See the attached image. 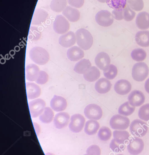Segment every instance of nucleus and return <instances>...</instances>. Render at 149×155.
<instances>
[{
  "label": "nucleus",
  "instance_id": "obj_1",
  "mask_svg": "<svg viewBox=\"0 0 149 155\" xmlns=\"http://www.w3.org/2000/svg\"><path fill=\"white\" fill-rule=\"evenodd\" d=\"M76 42L83 50H89L93 44V37L89 31L83 28L79 29L75 33Z\"/></svg>",
  "mask_w": 149,
  "mask_h": 155
},
{
  "label": "nucleus",
  "instance_id": "obj_2",
  "mask_svg": "<svg viewBox=\"0 0 149 155\" xmlns=\"http://www.w3.org/2000/svg\"><path fill=\"white\" fill-rule=\"evenodd\" d=\"M30 59L34 63L39 65L46 64L50 60V54L46 50L42 47H33L29 51Z\"/></svg>",
  "mask_w": 149,
  "mask_h": 155
},
{
  "label": "nucleus",
  "instance_id": "obj_3",
  "mask_svg": "<svg viewBox=\"0 0 149 155\" xmlns=\"http://www.w3.org/2000/svg\"><path fill=\"white\" fill-rule=\"evenodd\" d=\"M149 73L148 67L145 63H138L135 64L132 68V78L135 81L142 82L148 76Z\"/></svg>",
  "mask_w": 149,
  "mask_h": 155
},
{
  "label": "nucleus",
  "instance_id": "obj_4",
  "mask_svg": "<svg viewBox=\"0 0 149 155\" xmlns=\"http://www.w3.org/2000/svg\"><path fill=\"white\" fill-rule=\"evenodd\" d=\"M148 127L147 124L139 119H136L131 122L130 130L133 135L136 137H144L147 133Z\"/></svg>",
  "mask_w": 149,
  "mask_h": 155
},
{
  "label": "nucleus",
  "instance_id": "obj_5",
  "mask_svg": "<svg viewBox=\"0 0 149 155\" xmlns=\"http://www.w3.org/2000/svg\"><path fill=\"white\" fill-rule=\"evenodd\" d=\"M130 121L128 117L120 114L113 116L110 121L111 127L114 130H125L129 127Z\"/></svg>",
  "mask_w": 149,
  "mask_h": 155
},
{
  "label": "nucleus",
  "instance_id": "obj_6",
  "mask_svg": "<svg viewBox=\"0 0 149 155\" xmlns=\"http://www.w3.org/2000/svg\"><path fill=\"white\" fill-rule=\"evenodd\" d=\"M29 107L31 117L36 118L43 113L46 107V103L43 99L37 98L29 102Z\"/></svg>",
  "mask_w": 149,
  "mask_h": 155
},
{
  "label": "nucleus",
  "instance_id": "obj_7",
  "mask_svg": "<svg viewBox=\"0 0 149 155\" xmlns=\"http://www.w3.org/2000/svg\"><path fill=\"white\" fill-rule=\"evenodd\" d=\"M70 28V23L66 18L61 15L56 16L53 24V30L55 32L63 35L68 32Z\"/></svg>",
  "mask_w": 149,
  "mask_h": 155
},
{
  "label": "nucleus",
  "instance_id": "obj_8",
  "mask_svg": "<svg viewBox=\"0 0 149 155\" xmlns=\"http://www.w3.org/2000/svg\"><path fill=\"white\" fill-rule=\"evenodd\" d=\"M97 23L103 27L111 26L114 22V18L110 12L107 10H102L97 13L95 16Z\"/></svg>",
  "mask_w": 149,
  "mask_h": 155
},
{
  "label": "nucleus",
  "instance_id": "obj_9",
  "mask_svg": "<svg viewBox=\"0 0 149 155\" xmlns=\"http://www.w3.org/2000/svg\"><path fill=\"white\" fill-rule=\"evenodd\" d=\"M84 114L88 119L98 120L102 117V110L99 106L95 104H90L85 107Z\"/></svg>",
  "mask_w": 149,
  "mask_h": 155
},
{
  "label": "nucleus",
  "instance_id": "obj_10",
  "mask_svg": "<svg viewBox=\"0 0 149 155\" xmlns=\"http://www.w3.org/2000/svg\"><path fill=\"white\" fill-rule=\"evenodd\" d=\"M85 119L84 117L79 114H75L72 116L69 128L74 133L80 132L84 127Z\"/></svg>",
  "mask_w": 149,
  "mask_h": 155
},
{
  "label": "nucleus",
  "instance_id": "obj_11",
  "mask_svg": "<svg viewBox=\"0 0 149 155\" xmlns=\"http://www.w3.org/2000/svg\"><path fill=\"white\" fill-rule=\"evenodd\" d=\"M144 148V143L143 140L137 137L130 140L128 146L129 153L132 155H138L143 151Z\"/></svg>",
  "mask_w": 149,
  "mask_h": 155
},
{
  "label": "nucleus",
  "instance_id": "obj_12",
  "mask_svg": "<svg viewBox=\"0 0 149 155\" xmlns=\"http://www.w3.org/2000/svg\"><path fill=\"white\" fill-rule=\"evenodd\" d=\"M145 97L144 94L139 90L132 91L129 95L128 99L130 104L133 107H140L145 102Z\"/></svg>",
  "mask_w": 149,
  "mask_h": 155
},
{
  "label": "nucleus",
  "instance_id": "obj_13",
  "mask_svg": "<svg viewBox=\"0 0 149 155\" xmlns=\"http://www.w3.org/2000/svg\"><path fill=\"white\" fill-rule=\"evenodd\" d=\"M70 116L66 112H60L55 115L53 123L55 127L61 129L66 127L70 121Z\"/></svg>",
  "mask_w": 149,
  "mask_h": 155
},
{
  "label": "nucleus",
  "instance_id": "obj_14",
  "mask_svg": "<svg viewBox=\"0 0 149 155\" xmlns=\"http://www.w3.org/2000/svg\"><path fill=\"white\" fill-rule=\"evenodd\" d=\"M76 42V35L71 31L61 35L59 39L60 44L65 48L72 47L75 45Z\"/></svg>",
  "mask_w": 149,
  "mask_h": 155
},
{
  "label": "nucleus",
  "instance_id": "obj_15",
  "mask_svg": "<svg viewBox=\"0 0 149 155\" xmlns=\"http://www.w3.org/2000/svg\"><path fill=\"white\" fill-rule=\"evenodd\" d=\"M67 106V101L62 97L54 95L51 100V107L55 112H60L64 111Z\"/></svg>",
  "mask_w": 149,
  "mask_h": 155
},
{
  "label": "nucleus",
  "instance_id": "obj_16",
  "mask_svg": "<svg viewBox=\"0 0 149 155\" xmlns=\"http://www.w3.org/2000/svg\"><path fill=\"white\" fill-rule=\"evenodd\" d=\"M131 84L125 79H121L117 81L114 86V89L117 94L121 95L127 94L131 90Z\"/></svg>",
  "mask_w": 149,
  "mask_h": 155
},
{
  "label": "nucleus",
  "instance_id": "obj_17",
  "mask_svg": "<svg viewBox=\"0 0 149 155\" xmlns=\"http://www.w3.org/2000/svg\"><path fill=\"white\" fill-rule=\"evenodd\" d=\"M95 63L99 69L104 71L110 64V58L108 54L102 52L98 54L95 57Z\"/></svg>",
  "mask_w": 149,
  "mask_h": 155
},
{
  "label": "nucleus",
  "instance_id": "obj_18",
  "mask_svg": "<svg viewBox=\"0 0 149 155\" xmlns=\"http://www.w3.org/2000/svg\"><path fill=\"white\" fill-rule=\"evenodd\" d=\"M40 68L34 64H30L25 67V78L29 81H35L40 73Z\"/></svg>",
  "mask_w": 149,
  "mask_h": 155
},
{
  "label": "nucleus",
  "instance_id": "obj_19",
  "mask_svg": "<svg viewBox=\"0 0 149 155\" xmlns=\"http://www.w3.org/2000/svg\"><path fill=\"white\" fill-rule=\"evenodd\" d=\"M137 27L141 30H146L149 28V14L146 12H140L136 19Z\"/></svg>",
  "mask_w": 149,
  "mask_h": 155
},
{
  "label": "nucleus",
  "instance_id": "obj_20",
  "mask_svg": "<svg viewBox=\"0 0 149 155\" xmlns=\"http://www.w3.org/2000/svg\"><path fill=\"white\" fill-rule=\"evenodd\" d=\"M26 94L29 99H34L40 96L41 89L39 85L32 82L26 83Z\"/></svg>",
  "mask_w": 149,
  "mask_h": 155
},
{
  "label": "nucleus",
  "instance_id": "obj_21",
  "mask_svg": "<svg viewBox=\"0 0 149 155\" xmlns=\"http://www.w3.org/2000/svg\"><path fill=\"white\" fill-rule=\"evenodd\" d=\"M62 14L70 21L77 22L80 17L79 11L76 8L70 6H67L63 11Z\"/></svg>",
  "mask_w": 149,
  "mask_h": 155
},
{
  "label": "nucleus",
  "instance_id": "obj_22",
  "mask_svg": "<svg viewBox=\"0 0 149 155\" xmlns=\"http://www.w3.org/2000/svg\"><path fill=\"white\" fill-rule=\"evenodd\" d=\"M84 52L79 47L74 46L71 47L67 51V56L71 61H78L84 57Z\"/></svg>",
  "mask_w": 149,
  "mask_h": 155
},
{
  "label": "nucleus",
  "instance_id": "obj_23",
  "mask_svg": "<svg viewBox=\"0 0 149 155\" xmlns=\"http://www.w3.org/2000/svg\"><path fill=\"white\" fill-rule=\"evenodd\" d=\"M112 84L107 78H100L95 83V90L99 94H104L110 90Z\"/></svg>",
  "mask_w": 149,
  "mask_h": 155
},
{
  "label": "nucleus",
  "instance_id": "obj_24",
  "mask_svg": "<svg viewBox=\"0 0 149 155\" xmlns=\"http://www.w3.org/2000/svg\"><path fill=\"white\" fill-rule=\"evenodd\" d=\"M48 16V13L44 10L36 9L34 13L31 24L33 25H40L46 21Z\"/></svg>",
  "mask_w": 149,
  "mask_h": 155
},
{
  "label": "nucleus",
  "instance_id": "obj_25",
  "mask_svg": "<svg viewBox=\"0 0 149 155\" xmlns=\"http://www.w3.org/2000/svg\"><path fill=\"white\" fill-rule=\"evenodd\" d=\"M135 41L139 46L142 47H149V31H139L137 32L135 36Z\"/></svg>",
  "mask_w": 149,
  "mask_h": 155
},
{
  "label": "nucleus",
  "instance_id": "obj_26",
  "mask_svg": "<svg viewBox=\"0 0 149 155\" xmlns=\"http://www.w3.org/2000/svg\"><path fill=\"white\" fill-rule=\"evenodd\" d=\"M100 76V72L97 67L92 66L83 74V78L86 81L92 82L96 81Z\"/></svg>",
  "mask_w": 149,
  "mask_h": 155
},
{
  "label": "nucleus",
  "instance_id": "obj_27",
  "mask_svg": "<svg viewBox=\"0 0 149 155\" xmlns=\"http://www.w3.org/2000/svg\"><path fill=\"white\" fill-rule=\"evenodd\" d=\"M91 67V63L89 60L82 59L76 64L73 70L79 74H83Z\"/></svg>",
  "mask_w": 149,
  "mask_h": 155
},
{
  "label": "nucleus",
  "instance_id": "obj_28",
  "mask_svg": "<svg viewBox=\"0 0 149 155\" xmlns=\"http://www.w3.org/2000/svg\"><path fill=\"white\" fill-rule=\"evenodd\" d=\"M99 127V124L96 120H88L85 124L84 132L88 135H93L97 134Z\"/></svg>",
  "mask_w": 149,
  "mask_h": 155
},
{
  "label": "nucleus",
  "instance_id": "obj_29",
  "mask_svg": "<svg viewBox=\"0 0 149 155\" xmlns=\"http://www.w3.org/2000/svg\"><path fill=\"white\" fill-rule=\"evenodd\" d=\"M113 136L117 143L121 144H125V142L129 138L130 134L127 131L115 130L113 132Z\"/></svg>",
  "mask_w": 149,
  "mask_h": 155
},
{
  "label": "nucleus",
  "instance_id": "obj_30",
  "mask_svg": "<svg viewBox=\"0 0 149 155\" xmlns=\"http://www.w3.org/2000/svg\"><path fill=\"white\" fill-rule=\"evenodd\" d=\"M54 113L52 109L49 107H46L42 114L40 116L39 119L44 124H50L53 120Z\"/></svg>",
  "mask_w": 149,
  "mask_h": 155
},
{
  "label": "nucleus",
  "instance_id": "obj_31",
  "mask_svg": "<svg viewBox=\"0 0 149 155\" xmlns=\"http://www.w3.org/2000/svg\"><path fill=\"white\" fill-rule=\"evenodd\" d=\"M67 3V0H52L50 7L53 12H60L65 9Z\"/></svg>",
  "mask_w": 149,
  "mask_h": 155
},
{
  "label": "nucleus",
  "instance_id": "obj_32",
  "mask_svg": "<svg viewBox=\"0 0 149 155\" xmlns=\"http://www.w3.org/2000/svg\"><path fill=\"white\" fill-rule=\"evenodd\" d=\"M130 105L129 102H125L121 105L119 107V114L125 116H128L132 114L135 111V107Z\"/></svg>",
  "mask_w": 149,
  "mask_h": 155
},
{
  "label": "nucleus",
  "instance_id": "obj_33",
  "mask_svg": "<svg viewBox=\"0 0 149 155\" xmlns=\"http://www.w3.org/2000/svg\"><path fill=\"white\" fill-rule=\"evenodd\" d=\"M147 54L143 49L138 48L133 50L131 53V57L134 61L141 62L146 60Z\"/></svg>",
  "mask_w": 149,
  "mask_h": 155
},
{
  "label": "nucleus",
  "instance_id": "obj_34",
  "mask_svg": "<svg viewBox=\"0 0 149 155\" xmlns=\"http://www.w3.org/2000/svg\"><path fill=\"white\" fill-rule=\"evenodd\" d=\"M118 71L117 67L113 64L109 65L103 71L104 76L109 80H112L115 78L118 74Z\"/></svg>",
  "mask_w": 149,
  "mask_h": 155
},
{
  "label": "nucleus",
  "instance_id": "obj_35",
  "mask_svg": "<svg viewBox=\"0 0 149 155\" xmlns=\"http://www.w3.org/2000/svg\"><path fill=\"white\" fill-rule=\"evenodd\" d=\"M106 3L114 10L124 9L127 5V0H107Z\"/></svg>",
  "mask_w": 149,
  "mask_h": 155
},
{
  "label": "nucleus",
  "instance_id": "obj_36",
  "mask_svg": "<svg viewBox=\"0 0 149 155\" xmlns=\"http://www.w3.org/2000/svg\"><path fill=\"white\" fill-rule=\"evenodd\" d=\"M98 137L101 141H108L112 137L111 130L107 127H102L99 130Z\"/></svg>",
  "mask_w": 149,
  "mask_h": 155
},
{
  "label": "nucleus",
  "instance_id": "obj_37",
  "mask_svg": "<svg viewBox=\"0 0 149 155\" xmlns=\"http://www.w3.org/2000/svg\"><path fill=\"white\" fill-rule=\"evenodd\" d=\"M128 5L134 11L139 12L144 8V2L143 0H127Z\"/></svg>",
  "mask_w": 149,
  "mask_h": 155
},
{
  "label": "nucleus",
  "instance_id": "obj_38",
  "mask_svg": "<svg viewBox=\"0 0 149 155\" xmlns=\"http://www.w3.org/2000/svg\"><path fill=\"white\" fill-rule=\"evenodd\" d=\"M41 34L38 30V28L35 26H31L29 30L28 38L31 41H36L40 38Z\"/></svg>",
  "mask_w": 149,
  "mask_h": 155
},
{
  "label": "nucleus",
  "instance_id": "obj_39",
  "mask_svg": "<svg viewBox=\"0 0 149 155\" xmlns=\"http://www.w3.org/2000/svg\"><path fill=\"white\" fill-rule=\"evenodd\" d=\"M139 117L145 121L149 120V104H146L140 107L138 112Z\"/></svg>",
  "mask_w": 149,
  "mask_h": 155
},
{
  "label": "nucleus",
  "instance_id": "obj_40",
  "mask_svg": "<svg viewBox=\"0 0 149 155\" xmlns=\"http://www.w3.org/2000/svg\"><path fill=\"white\" fill-rule=\"evenodd\" d=\"M136 14V12L133 11L128 5L124 9L123 17L125 21H132L135 18Z\"/></svg>",
  "mask_w": 149,
  "mask_h": 155
},
{
  "label": "nucleus",
  "instance_id": "obj_41",
  "mask_svg": "<svg viewBox=\"0 0 149 155\" xmlns=\"http://www.w3.org/2000/svg\"><path fill=\"white\" fill-rule=\"evenodd\" d=\"M49 76L44 71H40L39 76L35 82L39 84H44L48 82Z\"/></svg>",
  "mask_w": 149,
  "mask_h": 155
},
{
  "label": "nucleus",
  "instance_id": "obj_42",
  "mask_svg": "<svg viewBox=\"0 0 149 155\" xmlns=\"http://www.w3.org/2000/svg\"><path fill=\"white\" fill-rule=\"evenodd\" d=\"M110 147L111 149L115 153H118L120 151L124 149V144H121L117 143L115 139H113L112 140L110 144Z\"/></svg>",
  "mask_w": 149,
  "mask_h": 155
},
{
  "label": "nucleus",
  "instance_id": "obj_43",
  "mask_svg": "<svg viewBox=\"0 0 149 155\" xmlns=\"http://www.w3.org/2000/svg\"><path fill=\"white\" fill-rule=\"evenodd\" d=\"M87 154L89 155H101V151L98 146L93 145L91 146L86 151Z\"/></svg>",
  "mask_w": 149,
  "mask_h": 155
},
{
  "label": "nucleus",
  "instance_id": "obj_44",
  "mask_svg": "<svg viewBox=\"0 0 149 155\" xmlns=\"http://www.w3.org/2000/svg\"><path fill=\"white\" fill-rule=\"evenodd\" d=\"M124 9L114 10L112 12V15L113 18L118 21H121L124 19L123 17Z\"/></svg>",
  "mask_w": 149,
  "mask_h": 155
},
{
  "label": "nucleus",
  "instance_id": "obj_45",
  "mask_svg": "<svg viewBox=\"0 0 149 155\" xmlns=\"http://www.w3.org/2000/svg\"><path fill=\"white\" fill-rule=\"evenodd\" d=\"M68 2L71 6L79 8L84 4V0H68Z\"/></svg>",
  "mask_w": 149,
  "mask_h": 155
},
{
  "label": "nucleus",
  "instance_id": "obj_46",
  "mask_svg": "<svg viewBox=\"0 0 149 155\" xmlns=\"http://www.w3.org/2000/svg\"><path fill=\"white\" fill-rule=\"evenodd\" d=\"M145 89L146 92L149 94V78L147 79V81L145 82Z\"/></svg>",
  "mask_w": 149,
  "mask_h": 155
},
{
  "label": "nucleus",
  "instance_id": "obj_47",
  "mask_svg": "<svg viewBox=\"0 0 149 155\" xmlns=\"http://www.w3.org/2000/svg\"><path fill=\"white\" fill-rule=\"evenodd\" d=\"M98 1L101 3H105L107 2V0H98Z\"/></svg>",
  "mask_w": 149,
  "mask_h": 155
},
{
  "label": "nucleus",
  "instance_id": "obj_48",
  "mask_svg": "<svg viewBox=\"0 0 149 155\" xmlns=\"http://www.w3.org/2000/svg\"><path fill=\"white\" fill-rule=\"evenodd\" d=\"M45 155H54L53 154L51 153H47L45 154Z\"/></svg>",
  "mask_w": 149,
  "mask_h": 155
},
{
  "label": "nucleus",
  "instance_id": "obj_49",
  "mask_svg": "<svg viewBox=\"0 0 149 155\" xmlns=\"http://www.w3.org/2000/svg\"><path fill=\"white\" fill-rule=\"evenodd\" d=\"M84 155H89L88 154H85Z\"/></svg>",
  "mask_w": 149,
  "mask_h": 155
},
{
  "label": "nucleus",
  "instance_id": "obj_50",
  "mask_svg": "<svg viewBox=\"0 0 149 155\" xmlns=\"http://www.w3.org/2000/svg\"><path fill=\"white\" fill-rule=\"evenodd\" d=\"M122 155V154H118V155Z\"/></svg>",
  "mask_w": 149,
  "mask_h": 155
}]
</instances>
